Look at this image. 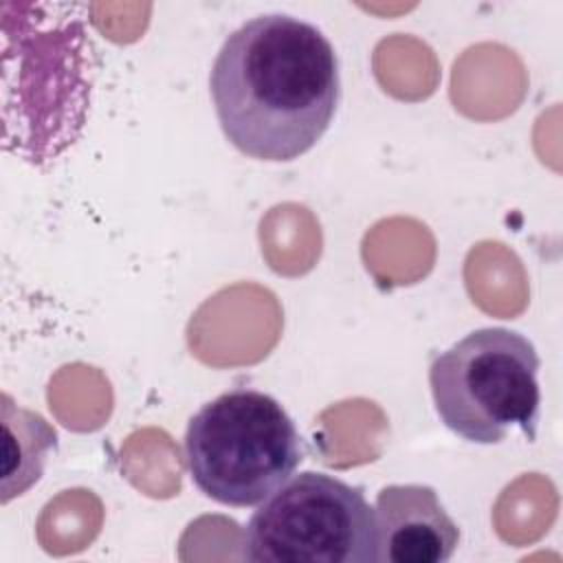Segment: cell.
Here are the masks:
<instances>
[{"instance_id":"3957f363","label":"cell","mask_w":563,"mask_h":563,"mask_svg":"<svg viewBox=\"0 0 563 563\" xmlns=\"http://www.w3.org/2000/svg\"><path fill=\"white\" fill-rule=\"evenodd\" d=\"M539 354L510 328H479L435 354L429 387L442 424L473 444H497L512 429L537 438Z\"/></svg>"},{"instance_id":"5b68a950","label":"cell","mask_w":563,"mask_h":563,"mask_svg":"<svg viewBox=\"0 0 563 563\" xmlns=\"http://www.w3.org/2000/svg\"><path fill=\"white\" fill-rule=\"evenodd\" d=\"M378 563H444L460 543V528L427 484H389L376 493Z\"/></svg>"},{"instance_id":"8992f818","label":"cell","mask_w":563,"mask_h":563,"mask_svg":"<svg viewBox=\"0 0 563 563\" xmlns=\"http://www.w3.org/2000/svg\"><path fill=\"white\" fill-rule=\"evenodd\" d=\"M2 431H4V464H2V504L24 495L40 482L48 455L57 449L55 427L40 413L18 407L2 391Z\"/></svg>"},{"instance_id":"7a4b0ae2","label":"cell","mask_w":563,"mask_h":563,"mask_svg":"<svg viewBox=\"0 0 563 563\" xmlns=\"http://www.w3.org/2000/svg\"><path fill=\"white\" fill-rule=\"evenodd\" d=\"M183 451L196 488L233 508L262 504L303 460L288 411L273 396L246 387L202 405L189 418Z\"/></svg>"},{"instance_id":"6da1fadb","label":"cell","mask_w":563,"mask_h":563,"mask_svg":"<svg viewBox=\"0 0 563 563\" xmlns=\"http://www.w3.org/2000/svg\"><path fill=\"white\" fill-rule=\"evenodd\" d=\"M209 92L238 152L288 163L312 150L332 123L339 59L314 24L288 13L255 15L222 42Z\"/></svg>"},{"instance_id":"277c9868","label":"cell","mask_w":563,"mask_h":563,"mask_svg":"<svg viewBox=\"0 0 563 563\" xmlns=\"http://www.w3.org/2000/svg\"><path fill=\"white\" fill-rule=\"evenodd\" d=\"M240 554L253 563H378L374 506L361 486L301 471L257 504Z\"/></svg>"}]
</instances>
